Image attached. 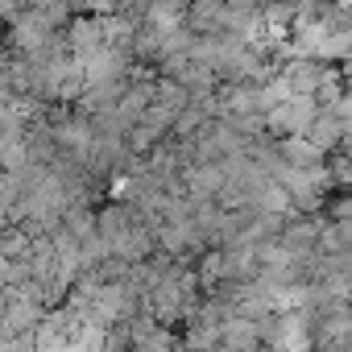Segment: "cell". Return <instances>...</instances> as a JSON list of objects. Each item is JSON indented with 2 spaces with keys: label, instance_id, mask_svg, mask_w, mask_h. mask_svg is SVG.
<instances>
[{
  "label": "cell",
  "instance_id": "1",
  "mask_svg": "<svg viewBox=\"0 0 352 352\" xmlns=\"http://www.w3.org/2000/svg\"><path fill=\"white\" fill-rule=\"evenodd\" d=\"M307 137H311V141H315L323 153H336V149H340V141L348 137V124H344L340 108H319V116L311 120Z\"/></svg>",
  "mask_w": 352,
  "mask_h": 352
}]
</instances>
